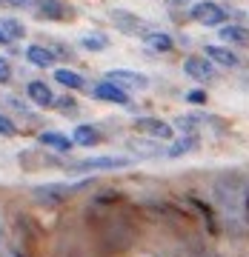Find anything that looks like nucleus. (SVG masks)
Segmentation results:
<instances>
[{
	"mask_svg": "<svg viewBox=\"0 0 249 257\" xmlns=\"http://www.w3.org/2000/svg\"><path fill=\"white\" fill-rule=\"evenodd\" d=\"M226 9H221L212 0H203V3H195L192 6V20L201 23V26H223L226 23Z\"/></svg>",
	"mask_w": 249,
	"mask_h": 257,
	"instance_id": "obj_1",
	"label": "nucleus"
},
{
	"mask_svg": "<svg viewBox=\"0 0 249 257\" xmlns=\"http://www.w3.org/2000/svg\"><path fill=\"white\" fill-rule=\"evenodd\" d=\"M184 72L198 83H209L215 77V66H212V60H206L201 55H189L184 60Z\"/></svg>",
	"mask_w": 249,
	"mask_h": 257,
	"instance_id": "obj_2",
	"label": "nucleus"
},
{
	"mask_svg": "<svg viewBox=\"0 0 249 257\" xmlns=\"http://www.w3.org/2000/svg\"><path fill=\"white\" fill-rule=\"evenodd\" d=\"M132 166L129 157H89V160H80L74 163V172H103V169H126Z\"/></svg>",
	"mask_w": 249,
	"mask_h": 257,
	"instance_id": "obj_3",
	"label": "nucleus"
},
{
	"mask_svg": "<svg viewBox=\"0 0 249 257\" xmlns=\"http://www.w3.org/2000/svg\"><path fill=\"white\" fill-rule=\"evenodd\" d=\"M112 23H115L120 32H126V35H146L149 32L146 20L138 18V15H132V12H123V9L112 12Z\"/></svg>",
	"mask_w": 249,
	"mask_h": 257,
	"instance_id": "obj_4",
	"label": "nucleus"
},
{
	"mask_svg": "<svg viewBox=\"0 0 249 257\" xmlns=\"http://www.w3.org/2000/svg\"><path fill=\"white\" fill-rule=\"evenodd\" d=\"M106 80L115 83V86H120L123 92H126V89H146V86H149L146 74L126 72V69H115V72H109V74H106Z\"/></svg>",
	"mask_w": 249,
	"mask_h": 257,
	"instance_id": "obj_5",
	"label": "nucleus"
},
{
	"mask_svg": "<svg viewBox=\"0 0 249 257\" xmlns=\"http://www.w3.org/2000/svg\"><path fill=\"white\" fill-rule=\"evenodd\" d=\"M135 128L143 132V135H149V138H157V140H172V135H175V128L157 117H140L135 123Z\"/></svg>",
	"mask_w": 249,
	"mask_h": 257,
	"instance_id": "obj_6",
	"label": "nucleus"
},
{
	"mask_svg": "<svg viewBox=\"0 0 249 257\" xmlns=\"http://www.w3.org/2000/svg\"><path fill=\"white\" fill-rule=\"evenodd\" d=\"M95 97L98 100H106V103H118V106H126V109H132V103H129V94L123 92L120 86H115V83L109 80H103L95 86Z\"/></svg>",
	"mask_w": 249,
	"mask_h": 257,
	"instance_id": "obj_7",
	"label": "nucleus"
},
{
	"mask_svg": "<svg viewBox=\"0 0 249 257\" xmlns=\"http://www.w3.org/2000/svg\"><path fill=\"white\" fill-rule=\"evenodd\" d=\"M26 94H29V100L35 103V106H43V109L55 103V94H52V89H49L43 80H32L26 86Z\"/></svg>",
	"mask_w": 249,
	"mask_h": 257,
	"instance_id": "obj_8",
	"label": "nucleus"
},
{
	"mask_svg": "<svg viewBox=\"0 0 249 257\" xmlns=\"http://www.w3.org/2000/svg\"><path fill=\"white\" fill-rule=\"evenodd\" d=\"M35 9L40 18H46V20H66L69 18V9H66L60 0H37Z\"/></svg>",
	"mask_w": 249,
	"mask_h": 257,
	"instance_id": "obj_9",
	"label": "nucleus"
},
{
	"mask_svg": "<svg viewBox=\"0 0 249 257\" xmlns=\"http://www.w3.org/2000/svg\"><path fill=\"white\" fill-rule=\"evenodd\" d=\"M206 57L215 60V63H221L223 69H235L238 66V55L229 52V49H223V46H206Z\"/></svg>",
	"mask_w": 249,
	"mask_h": 257,
	"instance_id": "obj_10",
	"label": "nucleus"
},
{
	"mask_svg": "<svg viewBox=\"0 0 249 257\" xmlns=\"http://www.w3.org/2000/svg\"><path fill=\"white\" fill-rule=\"evenodd\" d=\"M101 140H103V135L95 126H89V123L74 128V143H80V146H98Z\"/></svg>",
	"mask_w": 249,
	"mask_h": 257,
	"instance_id": "obj_11",
	"label": "nucleus"
},
{
	"mask_svg": "<svg viewBox=\"0 0 249 257\" xmlns=\"http://www.w3.org/2000/svg\"><path fill=\"white\" fill-rule=\"evenodd\" d=\"M26 60H29L32 66L49 69V66L55 63V55H52L49 49H43V46H29V49H26Z\"/></svg>",
	"mask_w": 249,
	"mask_h": 257,
	"instance_id": "obj_12",
	"label": "nucleus"
},
{
	"mask_svg": "<svg viewBox=\"0 0 249 257\" xmlns=\"http://www.w3.org/2000/svg\"><path fill=\"white\" fill-rule=\"evenodd\" d=\"M143 43L149 49H157V52H172L175 49V40L169 35H163V32H146L143 35Z\"/></svg>",
	"mask_w": 249,
	"mask_h": 257,
	"instance_id": "obj_13",
	"label": "nucleus"
},
{
	"mask_svg": "<svg viewBox=\"0 0 249 257\" xmlns=\"http://www.w3.org/2000/svg\"><path fill=\"white\" fill-rule=\"evenodd\" d=\"M198 146H201V140L195 138V135H189V138L172 143V146L166 149V155L169 157H184V155H189V152H198Z\"/></svg>",
	"mask_w": 249,
	"mask_h": 257,
	"instance_id": "obj_14",
	"label": "nucleus"
},
{
	"mask_svg": "<svg viewBox=\"0 0 249 257\" xmlns=\"http://www.w3.org/2000/svg\"><path fill=\"white\" fill-rule=\"evenodd\" d=\"M37 140H40L43 146L57 149V152H69V149H72V140L66 138V135H57V132H43Z\"/></svg>",
	"mask_w": 249,
	"mask_h": 257,
	"instance_id": "obj_15",
	"label": "nucleus"
},
{
	"mask_svg": "<svg viewBox=\"0 0 249 257\" xmlns=\"http://www.w3.org/2000/svg\"><path fill=\"white\" fill-rule=\"evenodd\" d=\"M74 189H80V186H40V189H35V194L37 197H49V200H63Z\"/></svg>",
	"mask_w": 249,
	"mask_h": 257,
	"instance_id": "obj_16",
	"label": "nucleus"
},
{
	"mask_svg": "<svg viewBox=\"0 0 249 257\" xmlns=\"http://www.w3.org/2000/svg\"><path fill=\"white\" fill-rule=\"evenodd\" d=\"M221 40H229V43L249 46V32H246L243 26H221Z\"/></svg>",
	"mask_w": 249,
	"mask_h": 257,
	"instance_id": "obj_17",
	"label": "nucleus"
},
{
	"mask_svg": "<svg viewBox=\"0 0 249 257\" xmlns=\"http://www.w3.org/2000/svg\"><path fill=\"white\" fill-rule=\"evenodd\" d=\"M55 80L66 89H83V77L72 69H55Z\"/></svg>",
	"mask_w": 249,
	"mask_h": 257,
	"instance_id": "obj_18",
	"label": "nucleus"
},
{
	"mask_svg": "<svg viewBox=\"0 0 249 257\" xmlns=\"http://www.w3.org/2000/svg\"><path fill=\"white\" fill-rule=\"evenodd\" d=\"M0 32L6 35V40H20V37H26V26L15 18H6L0 23Z\"/></svg>",
	"mask_w": 249,
	"mask_h": 257,
	"instance_id": "obj_19",
	"label": "nucleus"
},
{
	"mask_svg": "<svg viewBox=\"0 0 249 257\" xmlns=\"http://www.w3.org/2000/svg\"><path fill=\"white\" fill-rule=\"evenodd\" d=\"M201 120L203 117H198V114H181V117H175V128H181L186 135H195L198 126H201Z\"/></svg>",
	"mask_w": 249,
	"mask_h": 257,
	"instance_id": "obj_20",
	"label": "nucleus"
},
{
	"mask_svg": "<svg viewBox=\"0 0 249 257\" xmlns=\"http://www.w3.org/2000/svg\"><path fill=\"white\" fill-rule=\"evenodd\" d=\"M80 46L89 49V52H103V49L109 46V40L103 35H86V37H80Z\"/></svg>",
	"mask_w": 249,
	"mask_h": 257,
	"instance_id": "obj_21",
	"label": "nucleus"
},
{
	"mask_svg": "<svg viewBox=\"0 0 249 257\" xmlns=\"http://www.w3.org/2000/svg\"><path fill=\"white\" fill-rule=\"evenodd\" d=\"M15 132H18V128H15V123H12L6 114H0V138H12Z\"/></svg>",
	"mask_w": 249,
	"mask_h": 257,
	"instance_id": "obj_22",
	"label": "nucleus"
},
{
	"mask_svg": "<svg viewBox=\"0 0 249 257\" xmlns=\"http://www.w3.org/2000/svg\"><path fill=\"white\" fill-rule=\"evenodd\" d=\"M195 206L201 209V214H203V220H206V226H209V231H215V220H212V211H209V206H206V203H201V200H195Z\"/></svg>",
	"mask_w": 249,
	"mask_h": 257,
	"instance_id": "obj_23",
	"label": "nucleus"
},
{
	"mask_svg": "<svg viewBox=\"0 0 249 257\" xmlns=\"http://www.w3.org/2000/svg\"><path fill=\"white\" fill-rule=\"evenodd\" d=\"M9 77H12V69H9V60L0 55V83H9Z\"/></svg>",
	"mask_w": 249,
	"mask_h": 257,
	"instance_id": "obj_24",
	"label": "nucleus"
},
{
	"mask_svg": "<svg viewBox=\"0 0 249 257\" xmlns=\"http://www.w3.org/2000/svg\"><path fill=\"white\" fill-rule=\"evenodd\" d=\"M186 100H189V103H201V106H203V103L209 100V97H206V92H201V89H195V92H189V94H186Z\"/></svg>",
	"mask_w": 249,
	"mask_h": 257,
	"instance_id": "obj_25",
	"label": "nucleus"
},
{
	"mask_svg": "<svg viewBox=\"0 0 249 257\" xmlns=\"http://www.w3.org/2000/svg\"><path fill=\"white\" fill-rule=\"evenodd\" d=\"M55 106H57V109H63V111H74V106H77V103H74L72 97H57Z\"/></svg>",
	"mask_w": 249,
	"mask_h": 257,
	"instance_id": "obj_26",
	"label": "nucleus"
},
{
	"mask_svg": "<svg viewBox=\"0 0 249 257\" xmlns=\"http://www.w3.org/2000/svg\"><path fill=\"white\" fill-rule=\"evenodd\" d=\"M6 3H9V6H26L29 0H6Z\"/></svg>",
	"mask_w": 249,
	"mask_h": 257,
	"instance_id": "obj_27",
	"label": "nucleus"
},
{
	"mask_svg": "<svg viewBox=\"0 0 249 257\" xmlns=\"http://www.w3.org/2000/svg\"><path fill=\"white\" fill-rule=\"evenodd\" d=\"M169 3H172V6H181V3H186V0H169Z\"/></svg>",
	"mask_w": 249,
	"mask_h": 257,
	"instance_id": "obj_28",
	"label": "nucleus"
},
{
	"mask_svg": "<svg viewBox=\"0 0 249 257\" xmlns=\"http://www.w3.org/2000/svg\"><path fill=\"white\" fill-rule=\"evenodd\" d=\"M246 220H249V194H246Z\"/></svg>",
	"mask_w": 249,
	"mask_h": 257,
	"instance_id": "obj_29",
	"label": "nucleus"
},
{
	"mask_svg": "<svg viewBox=\"0 0 249 257\" xmlns=\"http://www.w3.org/2000/svg\"><path fill=\"white\" fill-rule=\"evenodd\" d=\"M0 43H6V35H3V32H0Z\"/></svg>",
	"mask_w": 249,
	"mask_h": 257,
	"instance_id": "obj_30",
	"label": "nucleus"
},
{
	"mask_svg": "<svg viewBox=\"0 0 249 257\" xmlns=\"http://www.w3.org/2000/svg\"><path fill=\"white\" fill-rule=\"evenodd\" d=\"M15 257H23V254H15Z\"/></svg>",
	"mask_w": 249,
	"mask_h": 257,
	"instance_id": "obj_31",
	"label": "nucleus"
}]
</instances>
